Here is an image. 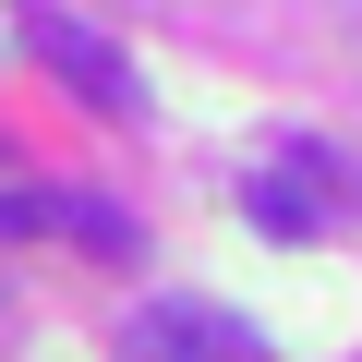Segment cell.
I'll list each match as a JSON object with an SVG mask.
<instances>
[{
  "label": "cell",
  "instance_id": "7a4b0ae2",
  "mask_svg": "<svg viewBox=\"0 0 362 362\" xmlns=\"http://www.w3.org/2000/svg\"><path fill=\"white\" fill-rule=\"evenodd\" d=\"M37 61H61V73H73V97H85V109H109V121H133V109H145L133 61H121L109 37H85L73 13H37Z\"/></svg>",
  "mask_w": 362,
  "mask_h": 362
},
{
  "label": "cell",
  "instance_id": "6da1fadb",
  "mask_svg": "<svg viewBox=\"0 0 362 362\" xmlns=\"http://www.w3.org/2000/svg\"><path fill=\"white\" fill-rule=\"evenodd\" d=\"M133 350L145 362H266V338L242 314H218V302H145L133 314Z\"/></svg>",
  "mask_w": 362,
  "mask_h": 362
},
{
  "label": "cell",
  "instance_id": "3957f363",
  "mask_svg": "<svg viewBox=\"0 0 362 362\" xmlns=\"http://www.w3.org/2000/svg\"><path fill=\"white\" fill-rule=\"evenodd\" d=\"M0 230H73V242H97V254H133V230H121L109 206H85V194H37V181L0 194Z\"/></svg>",
  "mask_w": 362,
  "mask_h": 362
}]
</instances>
